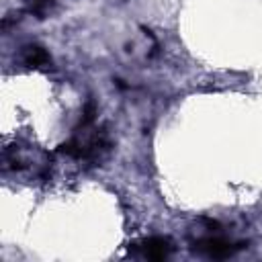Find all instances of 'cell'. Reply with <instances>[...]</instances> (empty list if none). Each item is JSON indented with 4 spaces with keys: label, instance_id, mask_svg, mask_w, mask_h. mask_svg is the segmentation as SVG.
Wrapping results in <instances>:
<instances>
[{
    "label": "cell",
    "instance_id": "2",
    "mask_svg": "<svg viewBox=\"0 0 262 262\" xmlns=\"http://www.w3.org/2000/svg\"><path fill=\"white\" fill-rule=\"evenodd\" d=\"M172 252V246L166 237H145L133 244V254L147 260H162Z\"/></svg>",
    "mask_w": 262,
    "mask_h": 262
},
{
    "label": "cell",
    "instance_id": "1",
    "mask_svg": "<svg viewBox=\"0 0 262 262\" xmlns=\"http://www.w3.org/2000/svg\"><path fill=\"white\" fill-rule=\"evenodd\" d=\"M242 248H244V244H233L223 237H205L194 244V250L209 258H229Z\"/></svg>",
    "mask_w": 262,
    "mask_h": 262
},
{
    "label": "cell",
    "instance_id": "3",
    "mask_svg": "<svg viewBox=\"0 0 262 262\" xmlns=\"http://www.w3.org/2000/svg\"><path fill=\"white\" fill-rule=\"evenodd\" d=\"M25 63L31 68H41L49 63V53L39 45H29L25 49Z\"/></svg>",
    "mask_w": 262,
    "mask_h": 262
},
{
    "label": "cell",
    "instance_id": "4",
    "mask_svg": "<svg viewBox=\"0 0 262 262\" xmlns=\"http://www.w3.org/2000/svg\"><path fill=\"white\" fill-rule=\"evenodd\" d=\"M31 12H35V14H39V16H43L49 8H51V0H31Z\"/></svg>",
    "mask_w": 262,
    "mask_h": 262
}]
</instances>
